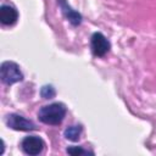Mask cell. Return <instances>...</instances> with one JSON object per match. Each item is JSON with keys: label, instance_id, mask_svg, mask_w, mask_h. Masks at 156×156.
I'll use <instances>...</instances> for the list:
<instances>
[{"label": "cell", "instance_id": "obj_9", "mask_svg": "<svg viewBox=\"0 0 156 156\" xmlns=\"http://www.w3.org/2000/svg\"><path fill=\"white\" fill-rule=\"evenodd\" d=\"M40 94L44 99H51L55 96V89L52 85H44L40 90Z\"/></svg>", "mask_w": 156, "mask_h": 156}, {"label": "cell", "instance_id": "obj_1", "mask_svg": "<svg viewBox=\"0 0 156 156\" xmlns=\"http://www.w3.org/2000/svg\"><path fill=\"white\" fill-rule=\"evenodd\" d=\"M66 112L67 110L63 104L54 102V104L43 106L38 112V118L45 124L57 126L63 121Z\"/></svg>", "mask_w": 156, "mask_h": 156}, {"label": "cell", "instance_id": "obj_6", "mask_svg": "<svg viewBox=\"0 0 156 156\" xmlns=\"http://www.w3.org/2000/svg\"><path fill=\"white\" fill-rule=\"evenodd\" d=\"M18 12L11 5H2L0 9V21L5 26H12L17 22Z\"/></svg>", "mask_w": 156, "mask_h": 156}, {"label": "cell", "instance_id": "obj_2", "mask_svg": "<svg viewBox=\"0 0 156 156\" xmlns=\"http://www.w3.org/2000/svg\"><path fill=\"white\" fill-rule=\"evenodd\" d=\"M0 77H1V80L7 85L21 82L23 79V74H22L18 65L15 62H11V61L2 62V65L0 67Z\"/></svg>", "mask_w": 156, "mask_h": 156}, {"label": "cell", "instance_id": "obj_8", "mask_svg": "<svg viewBox=\"0 0 156 156\" xmlns=\"http://www.w3.org/2000/svg\"><path fill=\"white\" fill-rule=\"evenodd\" d=\"M82 127L80 126H71L68 128H66L65 130V136L66 139L71 140V141H77L79 138H80V134H82Z\"/></svg>", "mask_w": 156, "mask_h": 156}, {"label": "cell", "instance_id": "obj_5", "mask_svg": "<svg viewBox=\"0 0 156 156\" xmlns=\"http://www.w3.org/2000/svg\"><path fill=\"white\" fill-rule=\"evenodd\" d=\"M91 51L95 56H104L110 50V43L101 33H94L91 35Z\"/></svg>", "mask_w": 156, "mask_h": 156}, {"label": "cell", "instance_id": "obj_4", "mask_svg": "<svg viewBox=\"0 0 156 156\" xmlns=\"http://www.w3.org/2000/svg\"><path fill=\"white\" fill-rule=\"evenodd\" d=\"M21 146H22V150L27 154V155H39L43 150H44V141L39 136H35V135H29V136H26L22 143H21Z\"/></svg>", "mask_w": 156, "mask_h": 156}, {"label": "cell", "instance_id": "obj_7", "mask_svg": "<svg viewBox=\"0 0 156 156\" xmlns=\"http://www.w3.org/2000/svg\"><path fill=\"white\" fill-rule=\"evenodd\" d=\"M60 4H61V9H62V11H63V13L66 15V17L68 18V21L72 23V24H74V26H77V24H79L80 23V21H82V17H80V15L78 13V12H76L74 10H72L63 0H60Z\"/></svg>", "mask_w": 156, "mask_h": 156}, {"label": "cell", "instance_id": "obj_3", "mask_svg": "<svg viewBox=\"0 0 156 156\" xmlns=\"http://www.w3.org/2000/svg\"><path fill=\"white\" fill-rule=\"evenodd\" d=\"M6 124H7L10 128L15 129V130H22V132L34 130V129L37 128L35 124H34L32 121L27 119V118L23 117V116L15 115V113L7 116V118H6Z\"/></svg>", "mask_w": 156, "mask_h": 156}, {"label": "cell", "instance_id": "obj_10", "mask_svg": "<svg viewBox=\"0 0 156 156\" xmlns=\"http://www.w3.org/2000/svg\"><path fill=\"white\" fill-rule=\"evenodd\" d=\"M67 152L71 154V155H83V154H88L87 150L82 149V147H78V146H71L67 149Z\"/></svg>", "mask_w": 156, "mask_h": 156}]
</instances>
